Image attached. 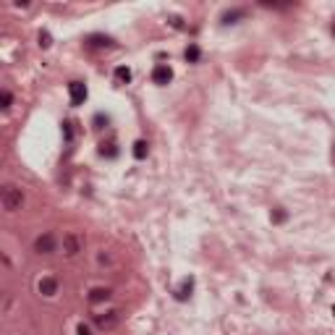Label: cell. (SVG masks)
<instances>
[{
    "label": "cell",
    "mask_w": 335,
    "mask_h": 335,
    "mask_svg": "<svg viewBox=\"0 0 335 335\" xmlns=\"http://www.w3.org/2000/svg\"><path fill=\"white\" fill-rule=\"evenodd\" d=\"M0 202H3L6 212H19L24 207V194H21V189H16L13 184H6L3 191H0Z\"/></svg>",
    "instance_id": "obj_1"
},
{
    "label": "cell",
    "mask_w": 335,
    "mask_h": 335,
    "mask_svg": "<svg viewBox=\"0 0 335 335\" xmlns=\"http://www.w3.org/2000/svg\"><path fill=\"white\" fill-rule=\"evenodd\" d=\"M120 319H123V312H120V309H110L105 314H95V325H97V330L108 332V330L120 325Z\"/></svg>",
    "instance_id": "obj_2"
},
{
    "label": "cell",
    "mask_w": 335,
    "mask_h": 335,
    "mask_svg": "<svg viewBox=\"0 0 335 335\" xmlns=\"http://www.w3.org/2000/svg\"><path fill=\"white\" fill-rule=\"evenodd\" d=\"M81 249H84V238L79 233H66L63 236V254L66 257H76Z\"/></svg>",
    "instance_id": "obj_3"
},
{
    "label": "cell",
    "mask_w": 335,
    "mask_h": 335,
    "mask_svg": "<svg viewBox=\"0 0 335 335\" xmlns=\"http://www.w3.org/2000/svg\"><path fill=\"white\" fill-rule=\"evenodd\" d=\"M55 246H58V241H55L53 233H42V236L34 238V252L37 254H53Z\"/></svg>",
    "instance_id": "obj_4"
},
{
    "label": "cell",
    "mask_w": 335,
    "mask_h": 335,
    "mask_svg": "<svg viewBox=\"0 0 335 335\" xmlns=\"http://www.w3.org/2000/svg\"><path fill=\"white\" fill-rule=\"evenodd\" d=\"M68 95H71V105H81L87 100V87L81 81H71L68 84Z\"/></svg>",
    "instance_id": "obj_5"
},
{
    "label": "cell",
    "mask_w": 335,
    "mask_h": 335,
    "mask_svg": "<svg viewBox=\"0 0 335 335\" xmlns=\"http://www.w3.org/2000/svg\"><path fill=\"white\" fill-rule=\"evenodd\" d=\"M173 79V71L167 66H155V71H152V81L155 84H167Z\"/></svg>",
    "instance_id": "obj_6"
},
{
    "label": "cell",
    "mask_w": 335,
    "mask_h": 335,
    "mask_svg": "<svg viewBox=\"0 0 335 335\" xmlns=\"http://www.w3.org/2000/svg\"><path fill=\"white\" fill-rule=\"evenodd\" d=\"M39 294L42 296H55L58 294V280L55 278H42L39 280Z\"/></svg>",
    "instance_id": "obj_7"
},
{
    "label": "cell",
    "mask_w": 335,
    "mask_h": 335,
    "mask_svg": "<svg viewBox=\"0 0 335 335\" xmlns=\"http://www.w3.org/2000/svg\"><path fill=\"white\" fill-rule=\"evenodd\" d=\"M110 299V288H92L89 291V304H102Z\"/></svg>",
    "instance_id": "obj_8"
},
{
    "label": "cell",
    "mask_w": 335,
    "mask_h": 335,
    "mask_svg": "<svg viewBox=\"0 0 335 335\" xmlns=\"http://www.w3.org/2000/svg\"><path fill=\"white\" fill-rule=\"evenodd\" d=\"M87 42L92 45V48H110V45H113V39H110V37H100V34H92Z\"/></svg>",
    "instance_id": "obj_9"
},
{
    "label": "cell",
    "mask_w": 335,
    "mask_h": 335,
    "mask_svg": "<svg viewBox=\"0 0 335 335\" xmlns=\"http://www.w3.org/2000/svg\"><path fill=\"white\" fill-rule=\"evenodd\" d=\"M129 79H131V71H129L126 66H118V68H115V81H118V84H129Z\"/></svg>",
    "instance_id": "obj_10"
},
{
    "label": "cell",
    "mask_w": 335,
    "mask_h": 335,
    "mask_svg": "<svg viewBox=\"0 0 335 335\" xmlns=\"http://www.w3.org/2000/svg\"><path fill=\"white\" fill-rule=\"evenodd\" d=\"M134 157L136 160H144L147 157V142H136L134 144Z\"/></svg>",
    "instance_id": "obj_11"
},
{
    "label": "cell",
    "mask_w": 335,
    "mask_h": 335,
    "mask_svg": "<svg viewBox=\"0 0 335 335\" xmlns=\"http://www.w3.org/2000/svg\"><path fill=\"white\" fill-rule=\"evenodd\" d=\"M189 294H191V280H184V285H181V288H178V299H181V301H184V299H186Z\"/></svg>",
    "instance_id": "obj_12"
},
{
    "label": "cell",
    "mask_w": 335,
    "mask_h": 335,
    "mask_svg": "<svg viewBox=\"0 0 335 335\" xmlns=\"http://www.w3.org/2000/svg\"><path fill=\"white\" fill-rule=\"evenodd\" d=\"M238 16H243V11H231V13H225V16H223V24H233V19H238Z\"/></svg>",
    "instance_id": "obj_13"
},
{
    "label": "cell",
    "mask_w": 335,
    "mask_h": 335,
    "mask_svg": "<svg viewBox=\"0 0 335 335\" xmlns=\"http://www.w3.org/2000/svg\"><path fill=\"white\" fill-rule=\"evenodd\" d=\"M196 58H199V48H196V45L186 48V60H196Z\"/></svg>",
    "instance_id": "obj_14"
},
{
    "label": "cell",
    "mask_w": 335,
    "mask_h": 335,
    "mask_svg": "<svg viewBox=\"0 0 335 335\" xmlns=\"http://www.w3.org/2000/svg\"><path fill=\"white\" fill-rule=\"evenodd\" d=\"M50 45H53V37L48 32H42L39 34V48H50Z\"/></svg>",
    "instance_id": "obj_15"
},
{
    "label": "cell",
    "mask_w": 335,
    "mask_h": 335,
    "mask_svg": "<svg viewBox=\"0 0 335 335\" xmlns=\"http://www.w3.org/2000/svg\"><path fill=\"white\" fill-rule=\"evenodd\" d=\"M11 100H13V97H11V92H3V95H0V102H3V108H6V110L11 108Z\"/></svg>",
    "instance_id": "obj_16"
},
{
    "label": "cell",
    "mask_w": 335,
    "mask_h": 335,
    "mask_svg": "<svg viewBox=\"0 0 335 335\" xmlns=\"http://www.w3.org/2000/svg\"><path fill=\"white\" fill-rule=\"evenodd\" d=\"M79 335H92V330H89L87 325H79Z\"/></svg>",
    "instance_id": "obj_17"
}]
</instances>
